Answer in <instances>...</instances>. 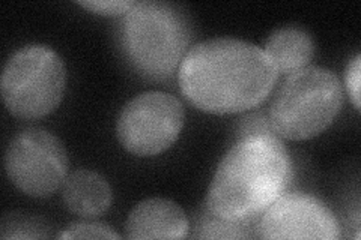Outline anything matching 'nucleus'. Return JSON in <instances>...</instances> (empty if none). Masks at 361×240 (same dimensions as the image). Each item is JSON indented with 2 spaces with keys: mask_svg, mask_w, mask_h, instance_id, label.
<instances>
[{
  "mask_svg": "<svg viewBox=\"0 0 361 240\" xmlns=\"http://www.w3.org/2000/svg\"><path fill=\"white\" fill-rule=\"evenodd\" d=\"M256 236L337 240L342 237V228L336 215L319 198L302 192H285L257 220Z\"/></svg>",
  "mask_w": 361,
  "mask_h": 240,
  "instance_id": "obj_8",
  "label": "nucleus"
},
{
  "mask_svg": "<svg viewBox=\"0 0 361 240\" xmlns=\"http://www.w3.org/2000/svg\"><path fill=\"white\" fill-rule=\"evenodd\" d=\"M47 227L38 218H29V216H16L5 218L2 222V239H35V237H47L49 233L45 232Z\"/></svg>",
  "mask_w": 361,
  "mask_h": 240,
  "instance_id": "obj_13",
  "label": "nucleus"
},
{
  "mask_svg": "<svg viewBox=\"0 0 361 240\" xmlns=\"http://www.w3.org/2000/svg\"><path fill=\"white\" fill-rule=\"evenodd\" d=\"M5 170L13 185L33 198L50 197L66 179L68 153L58 137L42 128H27L11 140Z\"/></svg>",
  "mask_w": 361,
  "mask_h": 240,
  "instance_id": "obj_7",
  "label": "nucleus"
},
{
  "mask_svg": "<svg viewBox=\"0 0 361 240\" xmlns=\"http://www.w3.org/2000/svg\"><path fill=\"white\" fill-rule=\"evenodd\" d=\"M279 74L257 45L236 38H214L191 47L178 70L180 92L211 114L252 110L273 92Z\"/></svg>",
  "mask_w": 361,
  "mask_h": 240,
  "instance_id": "obj_1",
  "label": "nucleus"
},
{
  "mask_svg": "<svg viewBox=\"0 0 361 240\" xmlns=\"http://www.w3.org/2000/svg\"><path fill=\"white\" fill-rule=\"evenodd\" d=\"M185 110L166 92H145L130 99L116 120V135L127 152L137 156L160 155L183 132Z\"/></svg>",
  "mask_w": 361,
  "mask_h": 240,
  "instance_id": "obj_6",
  "label": "nucleus"
},
{
  "mask_svg": "<svg viewBox=\"0 0 361 240\" xmlns=\"http://www.w3.org/2000/svg\"><path fill=\"white\" fill-rule=\"evenodd\" d=\"M59 239H119L121 236L113 228L103 222L80 221L68 225Z\"/></svg>",
  "mask_w": 361,
  "mask_h": 240,
  "instance_id": "obj_14",
  "label": "nucleus"
},
{
  "mask_svg": "<svg viewBox=\"0 0 361 240\" xmlns=\"http://www.w3.org/2000/svg\"><path fill=\"white\" fill-rule=\"evenodd\" d=\"M65 208L83 218L103 215L113 200L111 187L106 177L92 170H75L63 182Z\"/></svg>",
  "mask_w": 361,
  "mask_h": 240,
  "instance_id": "obj_10",
  "label": "nucleus"
},
{
  "mask_svg": "<svg viewBox=\"0 0 361 240\" xmlns=\"http://www.w3.org/2000/svg\"><path fill=\"white\" fill-rule=\"evenodd\" d=\"M66 66L49 45L29 44L9 57L0 90L8 111L33 120L49 116L63 99Z\"/></svg>",
  "mask_w": 361,
  "mask_h": 240,
  "instance_id": "obj_5",
  "label": "nucleus"
},
{
  "mask_svg": "<svg viewBox=\"0 0 361 240\" xmlns=\"http://www.w3.org/2000/svg\"><path fill=\"white\" fill-rule=\"evenodd\" d=\"M343 107V87L337 75L307 66L288 75L269 107V125L277 137L309 140L322 134Z\"/></svg>",
  "mask_w": 361,
  "mask_h": 240,
  "instance_id": "obj_4",
  "label": "nucleus"
},
{
  "mask_svg": "<svg viewBox=\"0 0 361 240\" xmlns=\"http://www.w3.org/2000/svg\"><path fill=\"white\" fill-rule=\"evenodd\" d=\"M122 49L142 77L161 82L171 78L191 49V26L172 4L135 2L123 15Z\"/></svg>",
  "mask_w": 361,
  "mask_h": 240,
  "instance_id": "obj_3",
  "label": "nucleus"
},
{
  "mask_svg": "<svg viewBox=\"0 0 361 240\" xmlns=\"http://www.w3.org/2000/svg\"><path fill=\"white\" fill-rule=\"evenodd\" d=\"M252 225L245 224H235L224 221L219 216L211 213L205 206V209L200 210L196 224H195V234L197 239H243L250 237Z\"/></svg>",
  "mask_w": 361,
  "mask_h": 240,
  "instance_id": "obj_12",
  "label": "nucleus"
},
{
  "mask_svg": "<svg viewBox=\"0 0 361 240\" xmlns=\"http://www.w3.org/2000/svg\"><path fill=\"white\" fill-rule=\"evenodd\" d=\"M292 176V159L276 134L243 137L219 164L207 208L224 221L253 225L286 192Z\"/></svg>",
  "mask_w": 361,
  "mask_h": 240,
  "instance_id": "obj_2",
  "label": "nucleus"
},
{
  "mask_svg": "<svg viewBox=\"0 0 361 240\" xmlns=\"http://www.w3.org/2000/svg\"><path fill=\"white\" fill-rule=\"evenodd\" d=\"M134 0H78L77 5L98 15H126L134 6Z\"/></svg>",
  "mask_w": 361,
  "mask_h": 240,
  "instance_id": "obj_15",
  "label": "nucleus"
},
{
  "mask_svg": "<svg viewBox=\"0 0 361 240\" xmlns=\"http://www.w3.org/2000/svg\"><path fill=\"white\" fill-rule=\"evenodd\" d=\"M345 82L349 98H351L354 107L360 111V83H361V56L357 54L354 59L348 63L345 72Z\"/></svg>",
  "mask_w": 361,
  "mask_h": 240,
  "instance_id": "obj_16",
  "label": "nucleus"
},
{
  "mask_svg": "<svg viewBox=\"0 0 361 240\" xmlns=\"http://www.w3.org/2000/svg\"><path fill=\"white\" fill-rule=\"evenodd\" d=\"M190 222L180 206L169 198H148L130 212L126 222L128 239H185Z\"/></svg>",
  "mask_w": 361,
  "mask_h": 240,
  "instance_id": "obj_9",
  "label": "nucleus"
},
{
  "mask_svg": "<svg viewBox=\"0 0 361 240\" xmlns=\"http://www.w3.org/2000/svg\"><path fill=\"white\" fill-rule=\"evenodd\" d=\"M264 51L273 62L277 74L292 75L310 66L314 42L307 30L298 26H285L271 33Z\"/></svg>",
  "mask_w": 361,
  "mask_h": 240,
  "instance_id": "obj_11",
  "label": "nucleus"
}]
</instances>
